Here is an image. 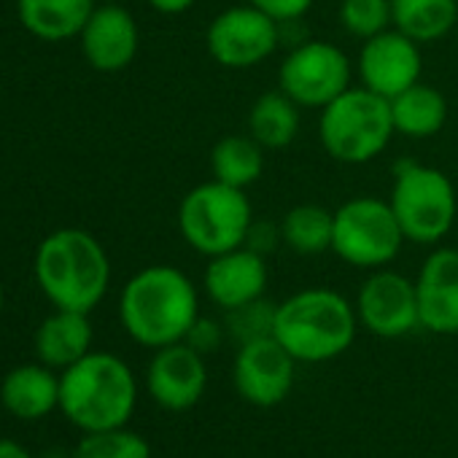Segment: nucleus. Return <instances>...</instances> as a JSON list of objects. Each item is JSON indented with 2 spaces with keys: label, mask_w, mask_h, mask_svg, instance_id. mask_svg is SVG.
I'll return each instance as SVG.
<instances>
[{
  "label": "nucleus",
  "mask_w": 458,
  "mask_h": 458,
  "mask_svg": "<svg viewBox=\"0 0 458 458\" xmlns=\"http://www.w3.org/2000/svg\"><path fill=\"white\" fill-rule=\"evenodd\" d=\"M265 146L246 135H226L210 148V175L226 186L249 189L265 173Z\"/></svg>",
  "instance_id": "24"
},
{
  "label": "nucleus",
  "mask_w": 458,
  "mask_h": 458,
  "mask_svg": "<svg viewBox=\"0 0 458 458\" xmlns=\"http://www.w3.org/2000/svg\"><path fill=\"white\" fill-rule=\"evenodd\" d=\"M278 246H284V235H281V221H270V218H254L249 226V235H246V249L267 257L273 254Z\"/></svg>",
  "instance_id": "30"
},
{
  "label": "nucleus",
  "mask_w": 458,
  "mask_h": 458,
  "mask_svg": "<svg viewBox=\"0 0 458 458\" xmlns=\"http://www.w3.org/2000/svg\"><path fill=\"white\" fill-rule=\"evenodd\" d=\"M119 318L124 332L143 348L157 351L181 343L199 318L197 286L173 265L143 267L122 289Z\"/></svg>",
  "instance_id": "1"
},
{
  "label": "nucleus",
  "mask_w": 458,
  "mask_h": 458,
  "mask_svg": "<svg viewBox=\"0 0 458 458\" xmlns=\"http://www.w3.org/2000/svg\"><path fill=\"white\" fill-rule=\"evenodd\" d=\"M276 310H278V305L270 302L267 297H259L235 310H226V321H224L226 337H233L238 345L259 340V337H273Z\"/></svg>",
  "instance_id": "28"
},
{
  "label": "nucleus",
  "mask_w": 458,
  "mask_h": 458,
  "mask_svg": "<svg viewBox=\"0 0 458 458\" xmlns=\"http://www.w3.org/2000/svg\"><path fill=\"white\" fill-rule=\"evenodd\" d=\"M351 57L332 41L310 38L292 47L278 68V89H284L300 108L321 111L340 98L353 79Z\"/></svg>",
  "instance_id": "9"
},
{
  "label": "nucleus",
  "mask_w": 458,
  "mask_h": 458,
  "mask_svg": "<svg viewBox=\"0 0 458 458\" xmlns=\"http://www.w3.org/2000/svg\"><path fill=\"white\" fill-rule=\"evenodd\" d=\"M407 243L388 199L359 194L335 210L332 254L359 270L388 267Z\"/></svg>",
  "instance_id": "8"
},
{
  "label": "nucleus",
  "mask_w": 458,
  "mask_h": 458,
  "mask_svg": "<svg viewBox=\"0 0 458 458\" xmlns=\"http://www.w3.org/2000/svg\"><path fill=\"white\" fill-rule=\"evenodd\" d=\"M359 332L353 302L335 289H302L276 310L273 337L305 364H321L343 356Z\"/></svg>",
  "instance_id": "4"
},
{
  "label": "nucleus",
  "mask_w": 458,
  "mask_h": 458,
  "mask_svg": "<svg viewBox=\"0 0 458 458\" xmlns=\"http://www.w3.org/2000/svg\"><path fill=\"white\" fill-rule=\"evenodd\" d=\"M146 4L157 12V14H165V17H178V14H186L197 0H146Z\"/></svg>",
  "instance_id": "32"
},
{
  "label": "nucleus",
  "mask_w": 458,
  "mask_h": 458,
  "mask_svg": "<svg viewBox=\"0 0 458 458\" xmlns=\"http://www.w3.org/2000/svg\"><path fill=\"white\" fill-rule=\"evenodd\" d=\"M388 202L404 238L418 246H437L445 241L458 216L453 181L439 167L412 159H402L396 165Z\"/></svg>",
  "instance_id": "7"
},
{
  "label": "nucleus",
  "mask_w": 458,
  "mask_h": 458,
  "mask_svg": "<svg viewBox=\"0 0 458 458\" xmlns=\"http://www.w3.org/2000/svg\"><path fill=\"white\" fill-rule=\"evenodd\" d=\"M251 221L254 208L246 189L226 186L216 178L189 189L175 213L183 243L205 259L246 246Z\"/></svg>",
  "instance_id": "6"
},
{
  "label": "nucleus",
  "mask_w": 458,
  "mask_h": 458,
  "mask_svg": "<svg viewBox=\"0 0 458 458\" xmlns=\"http://www.w3.org/2000/svg\"><path fill=\"white\" fill-rule=\"evenodd\" d=\"M391 22L415 44H434L455 33L458 0H391Z\"/></svg>",
  "instance_id": "23"
},
{
  "label": "nucleus",
  "mask_w": 458,
  "mask_h": 458,
  "mask_svg": "<svg viewBox=\"0 0 458 458\" xmlns=\"http://www.w3.org/2000/svg\"><path fill=\"white\" fill-rule=\"evenodd\" d=\"M92 337L95 332L89 313L55 308V313L47 316L36 329L33 348L41 364L63 372L92 351Z\"/></svg>",
  "instance_id": "19"
},
{
  "label": "nucleus",
  "mask_w": 458,
  "mask_h": 458,
  "mask_svg": "<svg viewBox=\"0 0 458 458\" xmlns=\"http://www.w3.org/2000/svg\"><path fill=\"white\" fill-rule=\"evenodd\" d=\"M396 135L391 103L367 87H348L321 108L318 140L324 151L343 165H367L377 159Z\"/></svg>",
  "instance_id": "5"
},
{
  "label": "nucleus",
  "mask_w": 458,
  "mask_h": 458,
  "mask_svg": "<svg viewBox=\"0 0 458 458\" xmlns=\"http://www.w3.org/2000/svg\"><path fill=\"white\" fill-rule=\"evenodd\" d=\"M337 22L348 36L359 41L380 36L383 30L394 28L391 0H340Z\"/></svg>",
  "instance_id": "27"
},
{
  "label": "nucleus",
  "mask_w": 458,
  "mask_h": 458,
  "mask_svg": "<svg viewBox=\"0 0 458 458\" xmlns=\"http://www.w3.org/2000/svg\"><path fill=\"white\" fill-rule=\"evenodd\" d=\"M95 6V0H17V17L41 41H68L79 38Z\"/></svg>",
  "instance_id": "20"
},
{
  "label": "nucleus",
  "mask_w": 458,
  "mask_h": 458,
  "mask_svg": "<svg viewBox=\"0 0 458 458\" xmlns=\"http://www.w3.org/2000/svg\"><path fill=\"white\" fill-rule=\"evenodd\" d=\"M420 73H423L420 44H415L396 28H388L380 36L361 41L356 57V76L361 87H367L369 92L391 100L407 87L418 84Z\"/></svg>",
  "instance_id": "13"
},
{
  "label": "nucleus",
  "mask_w": 458,
  "mask_h": 458,
  "mask_svg": "<svg viewBox=\"0 0 458 458\" xmlns=\"http://www.w3.org/2000/svg\"><path fill=\"white\" fill-rule=\"evenodd\" d=\"M0 458H33L30 450L25 445H20L17 439L0 437Z\"/></svg>",
  "instance_id": "33"
},
{
  "label": "nucleus",
  "mask_w": 458,
  "mask_h": 458,
  "mask_svg": "<svg viewBox=\"0 0 458 458\" xmlns=\"http://www.w3.org/2000/svg\"><path fill=\"white\" fill-rule=\"evenodd\" d=\"M0 404L20 420H38L60 410V375L57 369L33 361L6 372L0 383Z\"/></svg>",
  "instance_id": "18"
},
{
  "label": "nucleus",
  "mask_w": 458,
  "mask_h": 458,
  "mask_svg": "<svg viewBox=\"0 0 458 458\" xmlns=\"http://www.w3.org/2000/svg\"><path fill=\"white\" fill-rule=\"evenodd\" d=\"M73 458H151V445L138 431L116 426L103 431H87Z\"/></svg>",
  "instance_id": "26"
},
{
  "label": "nucleus",
  "mask_w": 458,
  "mask_h": 458,
  "mask_svg": "<svg viewBox=\"0 0 458 458\" xmlns=\"http://www.w3.org/2000/svg\"><path fill=\"white\" fill-rule=\"evenodd\" d=\"M332 224L335 210L313 202L294 205L281 218L284 246L297 257H318L324 251H332Z\"/></svg>",
  "instance_id": "25"
},
{
  "label": "nucleus",
  "mask_w": 458,
  "mask_h": 458,
  "mask_svg": "<svg viewBox=\"0 0 458 458\" xmlns=\"http://www.w3.org/2000/svg\"><path fill=\"white\" fill-rule=\"evenodd\" d=\"M98 6H103V4H116V0H95Z\"/></svg>",
  "instance_id": "35"
},
{
  "label": "nucleus",
  "mask_w": 458,
  "mask_h": 458,
  "mask_svg": "<svg viewBox=\"0 0 458 458\" xmlns=\"http://www.w3.org/2000/svg\"><path fill=\"white\" fill-rule=\"evenodd\" d=\"M241 4H249V6L270 14L281 25H294L313 9L316 0H241Z\"/></svg>",
  "instance_id": "29"
},
{
  "label": "nucleus",
  "mask_w": 458,
  "mask_h": 458,
  "mask_svg": "<svg viewBox=\"0 0 458 458\" xmlns=\"http://www.w3.org/2000/svg\"><path fill=\"white\" fill-rule=\"evenodd\" d=\"M224 335H226V329H224L218 321L199 316V318L191 324V329H189V335H186L183 343H189L194 351H199V353L205 356V353H210V351H216V348L221 345Z\"/></svg>",
  "instance_id": "31"
},
{
  "label": "nucleus",
  "mask_w": 458,
  "mask_h": 458,
  "mask_svg": "<svg viewBox=\"0 0 458 458\" xmlns=\"http://www.w3.org/2000/svg\"><path fill=\"white\" fill-rule=\"evenodd\" d=\"M455 33H458V22H455Z\"/></svg>",
  "instance_id": "36"
},
{
  "label": "nucleus",
  "mask_w": 458,
  "mask_h": 458,
  "mask_svg": "<svg viewBox=\"0 0 458 458\" xmlns=\"http://www.w3.org/2000/svg\"><path fill=\"white\" fill-rule=\"evenodd\" d=\"M146 388L162 410H191L208 388L205 356L183 340L157 348L146 369Z\"/></svg>",
  "instance_id": "14"
},
{
  "label": "nucleus",
  "mask_w": 458,
  "mask_h": 458,
  "mask_svg": "<svg viewBox=\"0 0 458 458\" xmlns=\"http://www.w3.org/2000/svg\"><path fill=\"white\" fill-rule=\"evenodd\" d=\"M302 124V108L284 92L273 89L254 100L249 111V135L267 151L286 148L297 140Z\"/></svg>",
  "instance_id": "22"
},
{
  "label": "nucleus",
  "mask_w": 458,
  "mask_h": 458,
  "mask_svg": "<svg viewBox=\"0 0 458 458\" xmlns=\"http://www.w3.org/2000/svg\"><path fill=\"white\" fill-rule=\"evenodd\" d=\"M4 302H6V294H4V286H0V310H4Z\"/></svg>",
  "instance_id": "34"
},
{
  "label": "nucleus",
  "mask_w": 458,
  "mask_h": 458,
  "mask_svg": "<svg viewBox=\"0 0 458 458\" xmlns=\"http://www.w3.org/2000/svg\"><path fill=\"white\" fill-rule=\"evenodd\" d=\"M284 41V25L270 14L238 4L216 14L205 30V49L226 71H251L267 63Z\"/></svg>",
  "instance_id": "10"
},
{
  "label": "nucleus",
  "mask_w": 458,
  "mask_h": 458,
  "mask_svg": "<svg viewBox=\"0 0 458 458\" xmlns=\"http://www.w3.org/2000/svg\"><path fill=\"white\" fill-rule=\"evenodd\" d=\"M353 308L359 316V327L383 340H396L410 335L412 329H420L415 281L391 267L369 270V276L359 286Z\"/></svg>",
  "instance_id": "11"
},
{
  "label": "nucleus",
  "mask_w": 458,
  "mask_h": 458,
  "mask_svg": "<svg viewBox=\"0 0 458 458\" xmlns=\"http://www.w3.org/2000/svg\"><path fill=\"white\" fill-rule=\"evenodd\" d=\"M267 281V257L246 246L210 257L202 273V289L208 300L224 313L265 297Z\"/></svg>",
  "instance_id": "16"
},
{
  "label": "nucleus",
  "mask_w": 458,
  "mask_h": 458,
  "mask_svg": "<svg viewBox=\"0 0 458 458\" xmlns=\"http://www.w3.org/2000/svg\"><path fill=\"white\" fill-rule=\"evenodd\" d=\"M294 375L297 359L276 337H259L238 345L233 361V383L249 404H281L294 388Z\"/></svg>",
  "instance_id": "12"
},
{
  "label": "nucleus",
  "mask_w": 458,
  "mask_h": 458,
  "mask_svg": "<svg viewBox=\"0 0 458 458\" xmlns=\"http://www.w3.org/2000/svg\"><path fill=\"white\" fill-rule=\"evenodd\" d=\"M81 55L98 73H122L132 65L140 47L135 17L119 4L95 6L84 30L79 33Z\"/></svg>",
  "instance_id": "15"
},
{
  "label": "nucleus",
  "mask_w": 458,
  "mask_h": 458,
  "mask_svg": "<svg viewBox=\"0 0 458 458\" xmlns=\"http://www.w3.org/2000/svg\"><path fill=\"white\" fill-rule=\"evenodd\" d=\"M36 284L60 310L92 313L108 294L111 259L103 243L79 226L55 229L33 259Z\"/></svg>",
  "instance_id": "2"
},
{
  "label": "nucleus",
  "mask_w": 458,
  "mask_h": 458,
  "mask_svg": "<svg viewBox=\"0 0 458 458\" xmlns=\"http://www.w3.org/2000/svg\"><path fill=\"white\" fill-rule=\"evenodd\" d=\"M388 103H391V119H394L396 135H404L410 140L434 138L447 122L445 95L437 87L423 84V81L407 87Z\"/></svg>",
  "instance_id": "21"
},
{
  "label": "nucleus",
  "mask_w": 458,
  "mask_h": 458,
  "mask_svg": "<svg viewBox=\"0 0 458 458\" xmlns=\"http://www.w3.org/2000/svg\"><path fill=\"white\" fill-rule=\"evenodd\" d=\"M420 329L458 335V249H434L415 278Z\"/></svg>",
  "instance_id": "17"
},
{
  "label": "nucleus",
  "mask_w": 458,
  "mask_h": 458,
  "mask_svg": "<svg viewBox=\"0 0 458 458\" xmlns=\"http://www.w3.org/2000/svg\"><path fill=\"white\" fill-rule=\"evenodd\" d=\"M138 404V380L124 359L89 351L60 372V412L84 434L127 426Z\"/></svg>",
  "instance_id": "3"
}]
</instances>
